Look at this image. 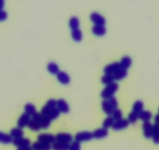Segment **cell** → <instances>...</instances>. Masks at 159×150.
Returning <instances> with one entry per match:
<instances>
[{
	"mask_svg": "<svg viewBox=\"0 0 159 150\" xmlns=\"http://www.w3.org/2000/svg\"><path fill=\"white\" fill-rule=\"evenodd\" d=\"M13 145L14 146H16V148H20V147H24V146H28V145H30L31 144V142L29 138H19L13 139Z\"/></svg>",
	"mask_w": 159,
	"mask_h": 150,
	"instance_id": "4fadbf2b",
	"label": "cell"
},
{
	"mask_svg": "<svg viewBox=\"0 0 159 150\" xmlns=\"http://www.w3.org/2000/svg\"><path fill=\"white\" fill-rule=\"evenodd\" d=\"M108 102H110V104H111V106L115 109H117L118 108V101H117V99H116L115 96H111V97H110L109 99H108Z\"/></svg>",
	"mask_w": 159,
	"mask_h": 150,
	"instance_id": "74e56055",
	"label": "cell"
},
{
	"mask_svg": "<svg viewBox=\"0 0 159 150\" xmlns=\"http://www.w3.org/2000/svg\"><path fill=\"white\" fill-rule=\"evenodd\" d=\"M56 107H57V100H56V99H48V102L45 103V105L42 107L40 113H41L42 115L45 116L47 115L51 110L56 108Z\"/></svg>",
	"mask_w": 159,
	"mask_h": 150,
	"instance_id": "5b68a950",
	"label": "cell"
},
{
	"mask_svg": "<svg viewBox=\"0 0 159 150\" xmlns=\"http://www.w3.org/2000/svg\"><path fill=\"white\" fill-rule=\"evenodd\" d=\"M60 114H61L60 111H59V110H58L57 107H56V108L53 109L52 110H51V111H50L49 113H48V114H47V115H45V116H46L48 118H49L50 120L52 121V120H56V119H57L58 117H59Z\"/></svg>",
	"mask_w": 159,
	"mask_h": 150,
	"instance_id": "d6a6232c",
	"label": "cell"
},
{
	"mask_svg": "<svg viewBox=\"0 0 159 150\" xmlns=\"http://www.w3.org/2000/svg\"><path fill=\"white\" fill-rule=\"evenodd\" d=\"M16 150H34L32 146L30 145H28V146H24V147H20V148H17Z\"/></svg>",
	"mask_w": 159,
	"mask_h": 150,
	"instance_id": "ab89813d",
	"label": "cell"
},
{
	"mask_svg": "<svg viewBox=\"0 0 159 150\" xmlns=\"http://www.w3.org/2000/svg\"><path fill=\"white\" fill-rule=\"evenodd\" d=\"M115 123V120L111 116H108L104 120L103 123H102V128H105V129H108V128H112L113 124Z\"/></svg>",
	"mask_w": 159,
	"mask_h": 150,
	"instance_id": "4dcf8cb0",
	"label": "cell"
},
{
	"mask_svg": "<svg viewBox=\"0 0 159 150\" xmlns=\"http://www.w3.org/2000/svg\"><path fill=\"white\" fill-rule=\"evenodd\" d=\"M93 137L95 139H102L106 138L108 135V129H105L104 128H98V129L94 130L92 132Z\"/></svg>",
	"mask_w": 159,
	"mask_h": 150,
	"instance_id": "5bb4252c",
	"label": "cell"
},
{
	"mask_svg": "<svg viewBox=\"0 0 159 150\" xmlns=\"http://www.w3.org/2000/svg\"><path fill=\"white\" fill-rule=\"evenodd\" d=\"M90 20L94 25L105 26L106 24V20L102 15L97 12H94L90 15Z\"/></svg>",
	"mask_w": 159,
	"mask_h": 150,
	"instance_id": "277c9868",
	"label": "cell"
},
{
	"mask_svg": "<svg viewBox=\"0 0 159 150\" xmlns=\"http://www.w3.org/2000/svg\"><path fill=\"white\" fill-rule=\"evenodd\" d=\"M27 128H28L30 131H34V132H36V131H39L42 130V128H41L39 124H38L36 120H33L32 118L31 120H30V121L29 122L28 125H27Z\"/></svg>",
	"mask_w": 159,
	"mask_h": 150,
	"instance_id": "f546056e",
	"label": "cell"
},
{
	"mask_svg": "<svg viewBox=\"0 0 159 150\" xmlns=\"http://www.w3.org/2000/svg\"><path fill=\"white\" fill-rule=\"evenodd\" d=\"M94 138L93 137V134L91 131H80L77 132L74 136L75 141L78 142H89V141L92 140Z\"/></svg>",
	"mask_w": 159,
	"mask_h": 150,
	"instance_id": "3957f363",
	"label": "cell"
},
{
	"mask_svg": "<svg viewBox=\"0 0 159 150\" xmlns=\"http://www.w3.org/2000/svg\"><path fill=\"white\" fill-rule=\"evenodd\" d=\"M152 141L154 144L158 145L159 144V125L154 124V129H153L152 134Z\"/></svg>",
	"mask_w": 159,
	"mask_h": 150,
	"instance_id": "f1b7e54d",
	"label": "cell"
},
{
	"mask_svg": "<svg viewBox=\"0 0 159 150\" xmlns=\"http://www.w3.org/2000/svg\"><path fill=\"white\" fill-rule=\"evenodd\" d=\"M122 68L121 65L119 63L115 62L112 63L108 64L107 66H105V68H104V73L105 74H108V75H113Z\"/></svg>",
	"mask_w": 159,
	"mask_h": 150,
	"instance_id": "8992f818",
	"label": "cell"
},
{
	"mask_svg": "<svg viewBox=\"0 0 159 150\" xmlns=\"http://www.w3.org/2000/svg\"><path fill=\"white\" fill-rule=\"evenodd\" d=\"M32 119L36 120L38 124H40L42 129H48L50 127L52 123V120L49 118L46 117V116L42 115L41 113L36 112L33 116H32Z\"/></svg>",
	"mask_w": 159,
	"mask_h": 150,
	"instance_id": "7a4b0ae2",
	"label": "cell"
},
{
	"mask_svg": "<svg viewBox=\"0 0 159 150\" xmlns=\"http://www.w3.org/2000/svg\"><path fill=\"white\" fill-rule=\"evenodd\" d=\"M57 108L62 114H68L70 112L69 104L63 99H59L57 100Z\"/></svg>",
	"mask_w": 159,
	"mask_h": 150,
	"instance_id": "9a60e30c",
	"label": "cell"
},
{
	"mask_svg": "<svg viewBox=\"0 0 159 150\" xmlns=\"http://www.w3.org/2000/svg\"><path fill=\"white\" fill-rule=\"evenodd\" d=\"M36 112V107H35V105H34V104L28 102V103H27L24 105V113L27 114L28 115L31 116L32 117Z\"/></svg>",
	"mask_w": 159,
	"mask_h": 150,
	"instance_id": "83f0119b",
	"label": "cell"
},
{
	"mask_svg": "<svg viewBox=\"0 0 159 150\" xmlns=\"http://www.w3.org/2000/svg\"><path fill=\"white\" fill-rule=\"evenodd\" d=\"M92 33L96 36H103L106 33V28L105 26L94 25V27H92Z\"/></svg>",
	"mask_w": 159,
	"mask_h": 150,
	"instance_id": "ffe728a7",
	"label": "cell"
},
{
	"mask_svg": "<svg viewBox=\"0 0 159 150\" xmlns=\"http://www.w3.org/2000/svg\"><path fill=\"white\" fill-rule=\"evenodd\" d=\"M56 78H57L58 82L62 84V85H66L70 83V75L65 71H59L56 74Z\"/></svg>",
	"mask_w": 159,
	"mask_h": 150,
	"instance_id": "7c38bea8",
	"label": "cell"
},
{
	"mask_svg": "<svg viewBox=\"0 0 159 150\" xmlns=\"http://www.w3.org/2000/svg\"><path fill=\"white\" fill-rule=\"evenodd\" d=\"M69 148H70V143H65V142L56 141L52 145V150H69Z\"/></svg>",
	"mask_w": 159,
	"mask_h": 150,
	"instance_id": "ac0fdd59",
	"label": "cell"
},
{
	"mask_svg": "<svg viewBox=\"0 0 159 150\" xmlns=\"http://www.w3.org/2000/svg\"><path fill=\"white\" fill-rule=\"evenodd\" d=\"M38 141L44 142V143L52 145L55 142H56V136L53 135V134H48V133H43V134H38Z\"/></svg>",
	"mask_w": 159,
	"mask_h": 150,
	"instance_id": "52a82bcc",
	"label": "cell"
},
{
	"mask_svg": "<svg viewBox=\"0 0 159 150\" xmlns=\"http://www.w3.org/2000/svg\"><path fill=\"white\" fill-rule=\"evenodd\" d=\"M31 146L34 150H52V145L44 143L39 141L34 142Z\"/></svg>",
	"mask_w": 159,
	"mask_h": 150,
	"instance_id": "2e32d148",
	"label": "cell"
},
{
	"mask_svg": "<svg viewBox=\"0 0 159 150\" xmlns=\"http://www.w3.org/2000/svg\"><path fill=\"white\" fill-rule=\"evenodd\" d=\"M5 6V0H0V10H3Z\"/></svg>",
	"mask_w": 159,
	"mask_h": 150,
	"instance_id": "b9f144b4",
	"label": "cell"
},
{
	"mask_svg": "<svg viewBox=\"0 0 159 150\" xmlns=\"http://www.w3.org/2000/svg\"><path fill=\"white\" fill-rule=\"evenodd\" d=\"M10 134L11 135V137L13 138V139H16V138H22L24 137V132L23 131L22 128H14L13 129H11L10 131Z\"/></svg>",
	"mask_w": 159,
	"mask_h": 150,
	"instance_id": "603a6c76",
	"label": "cell"
},
{
	"mask_svg": "<svg viewBox=\"0 0 159 150\" xmlns=\"http://www.w3.org/2000/svg\"><path fill=\"white\" fill-rule=\"evenodd\" d=\"M71 37L73 41L79 42L83 39V34H82V31L79 28L74 29V30H71Z\"/></svg>",
	"mask_w": 159,
	"mask_h": 150,
	"instance_id": "d4e9b609",
	"label": "cell"
},
{
	"mask_svg": "<svg viewBox=\"0 0 159 150\" xmlns=\"http://www.w3.org/2000/svg\"><path fill=\"white\" fill-rule=\"evenodd\" d=\"M111 117H113V119L115 120V121L119 120H121L123 118V113H122V110H119V108L115 109L112 112V114H111Z\"/></svg>",
	"mask_w": 159,
	"mask_h": 150,
	"instance_id": "e575fe53",
	"label": "cell"
},
{
	"mask_svg": "<svg viewBox=\"0 0 159 150\" xmlns=\"http://www.w3.org/2000/svg\"><path fill=\"white\" fill-rule=\"evenodd\" d=\"M101 81H102V83L105 85H110V84L115 82V79L114 77H113L112 75H108V74L103 75V76L102 77V78H101Z\"/></svg>",
	"mask_w": 159,
	"mask_h": 150,
	"instance_id": "836d02e7",
	"label": "cell"
},
{
	"mask_svg": "<svg viewBox=\"0 0 159 150\" xmlns=\"http://www.w3.org/2000/svg\"><path fill=\"white\" fill-rule=\"evenodd\" d=\"M158 114H159V108H158Z\"/></svg>",
	"mask_w": 159,
	"mask_h": 150,
	"instance_id": "7bdbcfd3",
	"label": "cell"
},
{
	"mask_svg": "<svg viewBox=\"0 0 159 150\" xmlns=\"http://www.w3.org/2000/svg\"><path fill=\"white\" fill-rule=\"evenodd\" d=\"M119 63L121 65L122 68L128 70L131 67V65H132V59L129 56H125L122 58Z\"/></svg>",
	"mask_w": 159,
	"mask_h": 150,
	"instance_id": "cb8c5ba5",
	"label": "cell"
},
{
	"mask_svg": "<svg viewBox=\"0 0 159 150\" xmlns=\"http://www.w3.org/2000/svg\"><path fill=\"white\" fill-rule=\"evenodd\" d=\"M129 125V121H128L127 119H125V118H122L121 120H116L115 121L114 124L112 126V129L114 131H121V130H124L126 128H128V126Z\"/></svg>",
	"mask_w": 159,
	"mask_h": 150,
	"instance_id": "9c48e42d",
	"label": "cell"
},
{
	"mask_svg": "<svg viewBox=\"0 0 159 150\" xmlns=\"http://www.w3.org/2000/svg\"><path fill=\"white\" fill-rule=\"evenodd\" d=\"M31 116L28 115L27 114H26V113H24V114H22L20 115V117H19V119H18L17 120V127L20 128H25V127H27V125H28L29 122L30 121V120H31Z\"/></svg>",
	"mask_w": 159,
	"mask_h": 150,
	"instance_id": "30bf717a",
	"label": "cell"
},
{
	"mask_svg": "<svg viewBox=\"0 0 159 150\" xmlns=\"http://www.w3.org/2000/svg\"><path fill=\"white\" fill-rule=\"evenodd\" d=\"M47 70L52 75H56L60 71L59 65L55 62L48 63V65H47Z\"/></svg>",
	"mask_w": 159,
	"mask_h": 150,
	"instance_id": "d6986e66",
	"label": "cell"
},
{
	"mask_svg": "<svg viewBox=\"0 0 159 150\" xmlns=\"http://www.w3.org/2000/svg\"><path fill=\"white\" fill-rule=\"evenodd\" d=\"M80 26V21L78 17L76 16H71L69 21V27H70L71 30H74V29H78Z\"/></svg>",
	"mask_w": 159,
	"mask_h": 150,
	"instance_id": "1f68e13d",
	"label": "cell"
},
{
	"mask_svg": "<svg viewBox=\"0 0 159 150\" xmlns=\"http://www.w3.org/2000/svg\"><path fill=\"white\" fill-rule=\"evenodd\" d=\"M13 138L11 137L10 134L0 131V143L8 145V144H11L13 142Z\"/></svg>",
	"mask_w": 159,
	"mask_h": 150,
	"instance_id": "44dd1931",
	"label": "cell"
},
{
	"mask_svg": "<svg viewBox=\"0 0 159 150\" xmlns=\"http://www.w3.org/2000/svg\"><path fill=\"white\" fill-rule=\"evenodd\" d=\"M142 129H143V136H144L146 138L150 139L152 138L154 124H152L150 121L143 122V125H142Z\"/></svg>",
	"mask_w": 159,
	"mask_h": 150,
	"instance_id": "ba28073f",
	"label": "cell"
},
{
	"mask_svg": "<svg viewBox=\"0 0 159 150\" xmlns=\"http://www.w3.org/2000/svg\"><path fill=\"white\" fill-rule=\"evenodd\" d=\"M56 141L61 142H65V143H71L73 142V137L71 134H69V133H64V132H60L58 133L56 135Z\"/></svg>",
	"mask_w": 159,
	"mask_h": 150,
	"instance_id": "8fae6325",
	"label": "cell"
},
{
	"mask_svg": "<svg viewBox=\"0 0 159 150\" xmlns=\"http://www.w3.org/2000/svg\"><path fill=\"white\" fill-rule=\"evenodd\" d=\"M8 17V13L5 10H0V22L6 21Z\"/></svg>",
	"mask_w": 159,
	"mask_h": 150,
	"instance_id": "f35d334b",
	"label": "cell"
},
{
	"mask_svg": "<svg viewBox=\"0 0 159 150\" xmlns=\"http://www.w3.org/2000/svg\"><path fill=\"white\" fill-rule=\"evenodd\" d=\"M81 149V145L80 142H78L76 141H73L70 144V148L69 150H80Z\"/></svg>",
	"mask_w": 159,
	"mask_h": 150,
	"instance_id": "8d00e7d4",
	"label": "cell"
},
{
	"mask_svg": "<svg viewBox=\"0 0 159 150\" xmlns=\"http://www.w3.org/2000/svg\"><path fill=\"white\" fill-rule=\"evenodd\" d=\"M143 103L142 101L140 100H137L135 102L133 105V108H132V112L135 113L137 114H140V112L143 111Z\"/></svg>",
	"mask_w": 159,
	"mask_h": 150,
	"instance_id": "4316f807",
	"label": "cell"
},
{
	"mask_svg": "<svg viewBox=\"0 0 159 150\" xmlns=\"http://www.w3.org/2000/svg\"><path fill=\"white\" fill-rule=\"evenodd\" d=\"M139 119V115L138 114H135V113H134V112L131 111L130 113L129 114V115H128V121H129V124H135L136 122L137 121V120Z\"/></svg>",
	"mask_w": 159,
	"mask_h": 150,
	"instance_id": "d590c367",
	"label": "cell"
},
{
	"mask_svg": "<svg viewBox=\"0 0 159 150\" xmlns=\"http://www.w3.org/2000/svg\"><path fill=\"white\" fill-rule=\"evenodd\" d=\"M151 118H152V114H151V112L148 111V110H143L139 114V119L143 122L150 121Z\"/></svg>",
	"mask_w": 159,
	"mask_h": 150,
	"instance_id": "484cf974",
	"label": "cell"
},
{
	"mask_svg": "<svg viewBox=\"0 0 159 150\" xmlns=\"http://www.w3.org/2000/svg\"><path fill=\"white\" fill-rule=\"evenodd\" d=\"M119 89V85L116 82L106 85L103 90L101 92V96L103 99H108L111 96H114L115 93Z\"/></svg>",
	"mask_w": 159,
	"mask_h": 150,
	"instance_id": "6da1fadb",
	"label": "cell"
},
{
	"mask_svg": "<svg viewBox=\"0 0 159 150\" xmlns=\"http://www.w3.org/2000/svg\"><path fill=\"white\" fill-rule=\"evenodd\" d=\"M154 124H155L159 125V114H157V115L154 116Z\"/></svg>",
	"mask_w": 159,
	"mask_h": 150,
	"instance_id": "60d3db41",
	"label": "cell"
},
{
	"mask_svg": "<svg viewBox=\"0 0 159 150\" xmlns=\"http://www.w3.org/2000/svg\"><path fill=\"white\" fill-rule=\"evenodd\" d=\"M102 108L105 114H106L108 116H111L113 110H114V108L111 106L108 99H104V100L102 101Z\"/></svg>",
	"mask_w": 159,
	"mask_h": 150,
	"instance_id": "e0dca14e",
	"label": "cell"
},
{
	"mask_svg": "<svg viewBox=\"0 0 159 150\" xmlns=\"http://www.w3.org/2000/svg\"><path fill=\"white\" fill-rule=\"evenodd\" d=\"M128 74V72L127 70L126 69H123L121 68L119 70H118L115 74H113V77H114L115 81H120V80H123L124 79L125 77L127 76Z\"/></svg>",
	"mask_w": 159,
	"mask_h": 150,
	"instance_id": "7402d4cb",
	"label": "cell"
}]
</instances>
